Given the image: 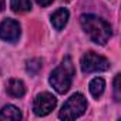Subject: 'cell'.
Returning <instances> with one entry per match:
<instances>
[{"label": "cell", "instance_id": "8fae6325", "mask_svg": "<svg viewBox=\"0 0 121 121\" xmlns=\"http://www.w3.org/2000/svg\"><path fill=\"white\" fill-rule=\"evenodd\" d=\"M12 10L16 13H23L31 9V2L30 0H12L10 2Z\"/></svg>", "mask_w": 121, "mask_h": 121}, {"label": "cell", "instance_id": "6da1fadb", "mask_svg": "<svg viewBox=\"0 0 121 121\" xmlns=\"http://www.w3.org/2000/svg\"><path fill=\"white\" fill-rule=\"evenodd\" d=\"M80 23L84 29V31L88 34V37L97 43L104 46L110 37H111V26L101 17L94 14H83L80 17Z\"/></svg>", "mask_w": 121, "mask_h": 121}, {"label": "cell", "instance_id": "3957f363", "mask_svg": "<svg viewBox=\"0 0 121 121\" xmlns=\"http://www.w3.org/2000/svg\"><path fill=\"white\" fill-rule=\"evenodd\" d=\"M87 110V100L83 94L76 93L73 94L61 107L58 112V117L61 120H76L80 115H83Z\"/></svg>", "mask_w": 121, "mask_h": 121}, {"label": "cell", "instance_id": "5b68a950", "mask_svg": "<svg viewBox=\"0 0 121 121\" xmlns=\"http://www.w3.org/2000/svg\"><path fill=\"white\" fill-rule=\"evenodd\" d=\"M57 105V98L50 94V93H41L34 98V104H33V110L36 112V115L44 117L47 114H50Z\"/></svg>", "mask_w": 121, "mask_h": 121}, {"label": "cell", "instance_id": "7a4b0ae2", "mask_svg": "<svg viewBox=\"0 0 121 121\" xmlns=\"http://www.w3.org/2000/svg\"><path fill=\"white\" fill-rule=\"evenodd\" d=\"M73 77H74V64L70 57H64L63 61L60 63V66L51 73L50 84L53 86V88L57 93L64 94L71 87Z\"/></svg>", "mask_w": 121, "mask_h": 121}, {"label": "cell", "instance_id": "30bf717a", "mask_svg": "<svg viewBox=\"0 0 121 121\" xmlns=\"http://www.w3.org/2000/svg\"><path fill=\"white\" fill-rule=\"evenodd\" d=\"M104 87H105V83L103 78H93L91 83H90V93L93 94V97L98 98L103 93H104Z\"/></svg>", "mask_w": 121, "mask_h": 121}, {"label": "cell", "instance_id": "4fadbf2b", "mask_svg": "<svg viewBox=\"0 0 121 121\" xmlns=\"http://www.w3.org/2000/svg\"><path fill=\"white\" fill-rule=\"evenodd\" d=\"M120 83H121V76L117 74L115 78H114V98H115V101L121 100V86H120Z\"/></svg>", "mask_w": 121, "mask_h": 121}, {"label": "cell", "instance_id": "5bb4252c", "mask_svg": "<svg viewBox=\"0 0 121 121\" xmlns=\"http://www.w3.org/2000/svg\"><path fill=\"white\" fill-rule=\"evenodd\" d=\"M36 2H37L40 6H48V4L53 2V0H36Z\"/></svg>", "mask_w": 121, "mask_h": 121}, {"label": "cell", "instance_id": "277c9868", "mask_svg": "<svg viewBox=\"0 0 121 121\" xmlns=\"http://www.w3.org/2000/svg\"><path fill=\"white\" fill-rule=\"evenodd\" d=\"M110 69V61L94 53V51H88L81 58V70L83 73H97V71H105Z\"/></svg>", "mask_w": 121, "mask_h": 121}, {"label": "cell", "instance_id": "9c48e42d", "mask_svg": "<svg viewBox=\"0 0 121 121\" xmlns=\"http://www.w3.org/2000/svg\"><path fill=\"white\" fill-rule=\"evenodd\" d=\"M7 93L12 95V97H23L24 93H26V87L23 84V81L20 80H16V78H12L9 83H7Z\"/></svg>", "mask_w": 121, "mask_h": 121}, {"label": "cell", "instance_id": "8992f818", "mask_svg": "<svg viewBox=\"0 0 121 121\" xmlns=\"http://www.w3.org/2000/svg\"><path fill=\"white\" fill-rule=\"evenodd\" d=\"M20 37V26L16 20L13 19H6L0 24V39L6 41L14 43Z\"/></svg>", "mask_w": 121, "mask_h": 121}, {"label": "cell", "instance_id": "ba28073f", "mask_svg": "<svg viewBox=\"0 0 121 121\" xmlns=\"http://www.w3.org/2000/svg\"><path fill=\"white\" fill-rule=\"evenodd\" d=\"M22 118V112L14 105H4L0 110V121H17Z\"/></svg>", "mask_w": 121, "mask_h": 121}, {"label": "cell", "instance_id": "9a60e30c", "mask_svg": "<svg viewBox=\"0 0 121 121\" xmlns=\"http://www.w3.org/2000/svg\"><path fill=\"white\" fill-rule=\"evenodd\" d=\"M4 10V0H0V12Z\"/></svg>", "mask_w": 121, "mask_h": 121}, {"label": "cell", "instance_id": "2e32d148", "mask_svg": "<svg viewBox=\"0 0 121 121\" xmlns=\"http://www.w3.org/2000/svg\"><path fill=\"white\" fill-rule=\"evenodd\" d=\"M64 2H70V0H64Z\"/></svg>", "mask_w": 121, "mask_h": 121}, {"label": "cell", "instance_id": "52a82bcc", "mask_svg": "<svg viewBox=\"0 0 121 121\" xmlns=\"http://www.w3.org/2000/svg\"><path fill=\"white\" fill-rule=\"evenodd\" d=\"M70 13L67 9H58L51 14V24L56 30H63L69 22Z\"/></svg>", "mask_w": 121, "mask_h": 121}, {"label": "cell", "instance_id": "7c38bea8", "mask_svg": "<svg viewBox=\"0 0 121 121\" xmlns=\"http://www.w3.org/2000/svg\"><path fill=\"white\" fill-rule=\"evenodd\" d=\"M41 69V60L40 58H33L30 61H27V71L31 74L39 73V70Z\"/></svg>", "mask_w": 121, "mask_h": 121}]
</instances>
